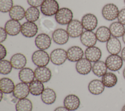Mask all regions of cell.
I'll use <instances>...</instances> for the list:
<instances>
[{
	"label": "cell",
	"mask_w": 125,
	"mask_h": 111,
	"mask_svg": "<svg viewBox=\"0 0 125 111\" xmlns=\"http://www.w3.org/2000/svg\"><path fill=\"white\" fill-rule=\"evenodd\" d=\"M63 105L70 111H75L80 107V98L75 94H68L63 100Z\"/></svg>",
	"instance_id": "9a60e30c"
},
{
	"label": "cell",
	"mask_w": 125,
	"mask_h": 111,
	"mask_svg": "<svg viewBox=\"0 0 125 111\" xmlns=\"http://www.w3.org/2000/svg\"><path fill=\"white\" fill-rule=\"evenodd\" d=\"M123 77L124 78V79H125V68L123 70Z\"/></svg>",
	"instance_id": "ee69618b"
},
{
	"label": "cell",
	"mask_w": 125,
	"mask_h": 111,
	"mask_svg": "<svg viewBox=\"0 0 125 111\" xmlns=\"http://www.w3.org/2000/svg\"><path fill=\"white\" fill-rule=\"evenodd\" d=\"M123 60L118 55H110L105 61L107 69L113 72L120 70L123 65Z\"/></svg>",
	"instance_id": "8992f818"
},
{
	"label": "cell",
	"mask_w": 125,
	"mask_h": 111,
	"mask_svg": "<svg viewBox=\"0 0 125 111\" xmlns=\"http://www.w3.org/2000/svg\"><path fill=\"white\" fill-rule=\"evenodd\" d=\"M81 21L83 29L86 31H93L96 29L98 23L96 16L91 13H87L83 15Z\"/></svg>",
	"instance_id": "ba28073f"
},
{
	"label": "cell",
	"mask_w": 125,
	"mask_h": 111,
	"mask_svg": "<svg viewBox=\"0 0 125 111\" xmlns=\"http://www.w3.org/2000/svg\"><path fill=\"white\" fill-rule=\"evenodd\" d=\"M10 61L13 68L21 70L25 67L27 63V59L23 54L16 53L11 56Z\"/></svg>",
	"instance_id": "44dd1931"
},
{
	"label": "cell",
	"mask_w": 125,
	"mask_h": 111,
	"mask_svg": "<svg viewBox=\"0 0 125 111\" xmlns=\"http://www.w3.org/2000/svg\"><path fill=\"white\" fill-rule=\"evenodd\" d=\"M0 60L4 59L7 55V50L6 48L1 43L0 45Z\"/></svg>",
	"instance_id": "f35d334b"
},
{
	"label": "cell",
	"mask_w": 125,
	"mask_h": 111,
	"mask_svg": "<svg viewBox=\"0 0 125 111\" xmlns=\"http://www.w3.org/2000/svg\"><path fill=\"white\" fill-rule=\"evenodd\" d=\"M75 68L77 72L80 74L86 75L92 70L91 62L86 58H83L76 63Z\"/></svg>",
	"instance_id": "ffe728a7"
},
{
	"label": "cell",
	"mask_w": 125,
	"mask_h": 111,
	"mask_svg": "<svg viewBox=\"0 0 125 111\" xmlns=\"http://www.w3.org/2000/svg\"><path fill=\"white\" fill-rule=\"evenodd\" d=\"M117 19L119 22L125 26V8L120 10Z\"/></svg>",
	"instance_id": "d590c367"
},
{
	"label": "cell",
	"mask_w": 125,
	"mask_h": 111,
	"mask_svg": "<svg viewBox=\"0 0 125 111\" xmlns=\"http://www.w3.org/2000/svg\"><path fill=\"white\" fill-rule=\"evenodd\" d=\"M13 7V0H0V11L5 13L9 12Z\"/></svg>",
	"instance_id": "e575fe53"
},
{
	"label": "cell",
	"mask_w": 125,
	"mask_h": 111,
	"mask_svg": "<svg viewBox=\"0 0 125 111\" xmlns=\"http://www.w3.org/2000/svg\"><path fill=\"white\" fill-rule=\"evenodd\" d=\"M83 27L81 21L74 19L67 26L66 31L69 36L72 38H77L81 36L83 32Z\"/></svg>",
	"instance_id": "5b68a950"
},
{
	"label": "cell",
	"mask_w": 125,
	"mask_h": 111,
	"mask_svg": "<svg viewBox=\"0 0 125 111\" xmlns=\"http://www.w3.org/2000/svg\"><path fill=\"white\" fill-rule=\"evenodd\" d=\"M85 58L91 62H96L101 59L102 53L101 49L96 46L87 47L84 51Z\"/></svg>",
	"instance_id": "ac0fdd59"
},
{
	"label": "cell",
	"mask_w": 125,
	"mask_h": 111,
	"mask_svg": "<svg viewBox=\"0 0 125 111\" xmlns=\"http://www.w3.org/2000/svg\"><path fill=\"white\" fill-rule=\"evenodd\" d=\"M50 59L53 64L61 65L67 59V51L62 48L55 49L51 52Z\"/></svg>",
	"instance_id": "52a82bcc"
},
{
	"label": "cell",
	"mask_w": 125,
	"mask_h": 111,
	"mask_svg": "<svg viewBox=\"0 0 125 111\" xmlns=\"http://www.w3.org/2000/svg\"><path fill=\"white\" fill-rule=\"evenodd\" d=\"M13 69L12 65L10 61L2 59L0 61V73L1 74L6 75L10 74Z\"/></svg>",
	"instance_id": "836d02e7"
},
{
	"label": "cell",
	"mask_w": 125,
	"mask_h": 111,
	"mask_svg": "<svg viewBox=\"0 0 125 111\" xmlns=\"http://www.w3.org/2000/svg\"><path fill=\"white\" fill-rule=\"evenodd\" d=\"M84 54L83 49L78 46H73L67 50V59L72 62H77L83 58Z\"/></svg>",
	"instance_id": "5bb4252c"
},
{
	"label": "cell",
	"mask_w": 125,
	"mask_h": 111,
	"mask_svg": "<svg viewBox=\"0 0 125 111\" xmlns=\"http://www.w3.org/2000/svg\"><path fill=\"white\" fill-rule=\"evenodd\" d=\"M19 78L21 82L30 84L34 80L35 73L33 70L28 67H24L20 70L19 73Z\"/></svg>",
	"instance_id": "7402d4cb"
},
{
	"label": "cell",
	"mask_w": 125,
	"mask_h": 111,
	"mask_svg": "<svg viewBox=\"0 0 125 111\" xmlns=\"http://www.w3.org/2000/svg\"><path fill=\"white\" fill-rule=\"evenodd\" d=\"M105 86L102 80L99 79H93L88 85L89 92L93 95H99L103 92Z\"/></svg>",
	"instance_id": "603a6c76"
},
{
	"label": "cell",
	"mask_w": 125,
	"mask_h": 111,
	"mask_svg": "<svg viewBox=\"0 0 125 111\" xmlns=\"http://www.w3.org/2000/svg\"><path fill=\"white\" fill-rule=\"evenodd\" d=\"M7 33L5 31L4 28L2 27H0V42L2 43L4 42L7 38Z\"/></svg>",
	"instance_id": "74e56055"
},
{
	"label": "cell",
	"mask_w": 125,
	"mask_h": 111,
	"mask_svg": "<svg viewBox=\"0 0 125 111\" xmlns=\"http://www.w3.org/2000/svg\"><path fill=\"white\" fill-rule=\"evenodd\" d=\"M73 14L71 9L66 7L60 8L55 15L56 22L61 25H68L72 20Z\"/></svg>",
	"instance_id": "6da1fadb"
},
{
	"label": "cell",
	"mask_w": 125,
	"mask_h": 111,
	"mask_svg": "<svg viewBox=\"0 0 125 111\" xmlns=\"http://www.w3.org/2000/svg\"><path fill=\"white\" fill-rule=\"evenodd\" d=\"M121 56L122 57L123 61L125 62V47H124L121 50Z\"/></svg>",
	"instance_id": "60d3db41"
},
{
	"label": "cell",
	"mask_w": 125,
	"mask_h": 111,
	"mask_svg": "<svg viewBox=\"0 0 125 111\" xmlns=\"http://www.w3.org/2000/svg\"><path fill=\"white\" fill-rule=\"evenodd\" d=\"M21 25L19 21L11 19L6 22L4 28L8 35L15 36L21 32Z\"/></svg>",
	"instance_id": "2e32d148"
},
{
	"label": "cell",
	"mask_w": 125,
	"mask_h": 111,
	"mask_svg": "<svg viewBox=\"0 0 125 111\" xmlns=\"http://www.w3.org/2000/svg\"><path fill=\"white\" fill-rule=\"evenodd\" d=\"M15 85L12 79L8 77H3L0 80V90L5 94L13 92Z\"/></svg>",
	"instance_id": "4316f807"
},
{
	"label": "cell",
	"mask_w": 125,
	"mask_h": 111,
	"mask_svg": "<svg viewBox=\"0 0 125 111\" xmlns=\"http://www.w3.org/2000/svg\"><path fill=\"white\" fill-rule=\"evenodd\" d=\"M3 92L1 91H0V101H1L2 98H3Z\"/></svg>",
	"instance_id": "b9f144b4"
},
{
	"label": "cell",
	"mask_w": 125,
	"mask_h": 111,
	"mask_svg": "<svg viewBox=\"0 0 125 111\" xmlns=\"http://www.w3.org/2000/svg\"><path fill=\"white\" fill-rule=\"evenodd\" d=\"M102 81L105 87L110 88L114 87L117 84L118 78L114 73L107 72L102 77Z\"/></svg>",
	"instance_id": "f1b7e54d"
},
{
	"label": "cell",
	"mask_w": 125,
	"mask_h": 111,
	"mask_svg": "<svg viewBox=\"0 0 125 111\" xmlns=\"http://www.w3.org/2000/svg\"><path fill=\"white\" fill-rule=\"evenodd\" d=\"M34 73L36 79L43 83L48 82L52 77L51 70L46 66L37 67L34 70Z\"/></svg>",
	"instance_id": "9c48e42d"
},
{
	"label": "cell",
	"mask_w": 125,
	"mask_h": 111,
	"mask_svg": "<svg viewBox=\"0 0 125 111\" xmlns=\"http://www.w3.org/2000/svg\"><path fill=\"white\" fill-rule=\"evenodd\" d=\"M97 40L101 42H106L111 37L109 28L105 26L99 27L95 32Z\"/></svg>",
	"instance_id": "d4e9b609"
},
{
	"label": "cell",
	"mask_w": 125,
	"mask_h": 111,
	"mask_svg": "<svg viewBox=\"0 0 125 111\" xmlns=\"http://www.w3.org/2000/svg\"><path fill=\"white\" fill-rule=\"evenodd\" d=\"M54 111H70L67 108H66L64 106H60L56 108Z\"/></svg>",
	"instance_id": "ab89813d"
},
{
	"label": "cell",
	"mask_w": 125,
	"mask_h": 111,
	"mask_svg": "<svg viewBox=\"0 0 125 111\" xmlns=\"http://www.w3.org/2000/svg\"><path fill=\"white\" fill-rule=\"evenodd\" d=\"M25 11L23 7L16 5L13 6L9 12V15L11 19L16 20H21L25 18Z\"/></svg>",
	"instance_id": "83f0119b"
},
{
	"label": "cell",
	"mask_w": 125,
	"mask_h": 111,
	"mask_svg": "<svg viewBox=\"0 0 125 111\" xmlns=\"http://www.w3.org/2000/svg\"><path fill=\"white\" fill-rule=\"evenodd\" d=\"M44 0H27L28 4L31 6L38 7L41 6Z\"/></svg>",
	"instance_id": "8d00e7d4"
},
{
	"label": "cell",
	"mask_w": 125,
	"mask_h": 111,
	"mask_svg": "<svg viewBox=\"0 0 125 111\" xmlns=\"http://www.w3.org/2000/svg\"><path fill=\"white\" fill-rule=\"evenodd\" d=\"M31 59L33 63L37 67L46 66L50 60L48 54L44 50L40 49L33 53Z\"/></svg>",
	"instance_id": "3957f363"
},
{
	"label": "cell",
	"mask_w": 125,
	"mask_h": 111,
	"mask_svg": "<svg viewBox=\"0 0 125 111\" xmlns=\"http://www.w3.org/2000/svg\"><path fill=\"white\" fill-rule=\"evenodd\" d=\"M59 9V4L56 0H44L40 7L42 13L48 17L55 15Z\"/></svg>",
	"instance_id": "7a4b0ae2"
},
{
	"label": "cell",
	"mask_w": 125,
	"mask_h": 111,
	"mask_svg": "<svg viewBox=\"0 0 125 111\" xmlns=\"http://www.w3.org/2000/svg\"><path fill=\"white\" fill-rule=\"evenodd\" d=\"M121 111H125V104L123 106V107L122 108V110H121Z\"/></svg>",
	"instance_id": "f6af8a7d"
},
{
	"label": "cell",
	"mask_w": 125,
	"mask_h": 111,
	"mask_svg": "<svg viewBox=\"0 0 125 111\" xmlns=\"http://www.w3.org/2000/svg\"><path fill=\"white\" fill-rule=\"evenodd\" d=\"M51 43V38L48 35L45 33L38 35L35 39V45L40 50L48 49L50 47Z\"/></svg>",
	"instance_id": "8fae6325"
},
{
	"label": "cell",
	"mask_w": 125,
	"mask_h": 111,
	"mask_svg": "<svg viewBox=\"0 0 125 111\" xmlns=\"http://www.w3.org/2000/svg\"><path fill=\"white\" fill-rule=\"evenodd\" d=\"M109 28L111 36L117 38L122 37L125 32V26L118 21L111 23Z\"/></svg>",
	"instance_id": "484cf974"
},
{
	"label": "cell",
	"mask_w": 125,
	"mask_h": 111,
	"mask_svg": "<svg viewBox=\"0 0 125 111\" xmlns=\"http://www.w3.org/2000/svg\"><path fill=\"white\" fill-rule=\"evenodd\" d=\"M122 40L123 41V42L125 44V32L122 37Z\"/></svg>",
	"instance_id": "7bdbcfd3"
},
{
	"label": "cell",
	"mask_w": 125,
	"mask_h": 111,
	"mask_svg": "<svg viewBox=\"0 0 125 111\" xmlns=\"http://www.w3.org/2000/svg\"><path fill=\"white\" fill-rule=\"evenodd\" d=\"M107 69L105 62L102 60H99L94 62L92 65V71L96 76L100 77H102L107 73Z\"/></svg>",
	"instance_id": "f546056e"
},
{
	"label": "cell",
	"mask_w": 125,
	"mask_h": 111,
	"mask_svg": "<svg viewBox=\"0 0 125 111\" xmlns=\"http://www.w3.org/2000/svg\"><path fill=\"white\" fill-rule=\"evenodd\" d=\"M40 16V12L37 7L30 6L25 11V18L28 21L35 22L39 19Z\"/></svg>",
	"instance_id": "1f68e13d"
},
{
	"label": "cell",
	"mask_w": 125,
	"mask_h": 111,
	"mask_svg": "<svg viewBox=\"0 0 125 111\" xmlns=\"http://www.w3.org/2000/svg\"><path fill=\"white\" fill-rule=\"evenodd\" d=\"M80 41L82 44L87 47L94 46L97 43L96 34L93 31H84L80 36Z\"/></svg>",
	"instance_id": "d6986e66"
},
{
	"label": "cell",
	"mask_w": 125,
	"mask_h": 111,
	"mask_svg": "<svg viewBox=\"0 0 125 111\" xmlns=\"http://www.w3.org/2000/svg\"><path fill=\"white\" fill-rule=\"evenodd\" d=\"M38 32V27L35 22L27 21L21 25V32L26 37H33L37 35Z\"/></svg>",
	"instance_id": "30bf717a"
},
{
	"label": "cell",
	"mask_w": 125,
	"mask_h": 111,
	"mask_svg": "<svg viewBox=\"0 0 125 111\" xmlns=\"http://www.w3.org/2000/svg\"><path fill=\"white\" fill-rule=\"evenodd\" d=\"M30 93L34 96H39L42 94L44 90V86L42 82L34 80L29 85Z\"/></svg>",
	"instance_id": "4dcf8cb0"
},
{
	"label": "cell",
	"mask_w": 125,
	"mask_h": 111,
	"mask_svg": "<svg viewBox=\"0 0 125 111\" xmlns=\"http://www.w3.org/2000/svg\"><path fill=\"white\" fill-rule=\"evenodd\" d=\"M106 47L110 55H118L122 50V45L120 40L113 36H111L106 42Z\"/></svg>",
	"instance_id": "e0dca14e"
},
{
	"label": "cell",
	"mask_w": 125,
	"mask_h": 111,
	"mask_svg": "<svg viewBox=\"0 0 125 111\" xmlns=\"http://www.w3.org/2000/svg\"><path fill=\"white\" fill-rule=\"evenodd\" d=\"M41 95L42 102L47 105L53 104L56 100L57 95L56 92L53 89L49 88L44 89Z\"/></svg>",
	"instance_id": "cb8c5ba5"
},
{
	"label": "cell",
	"mask_w": 125,
	"mask_h": 111,
	"mask_svg": "<svg viewBox=\"0 0 125 111\" xmlns=\"http://www.w3.org/2000/svg\"><path fill=\"white\" fill-rule=\"evenodd\" d=\"M52 37L53 40L55 43L62 45L68 42L69 36L66 30L62 28H58L54 31Z\"/></svg>",
	"instance_id": "7c38bea8"
},
{
	"label": "cell",
	"mask_w": 125,
	"mask_h": 111,
	"mask_svg": "<svg viewBox=\"0 0 125 111\" xmlns=\"http://www.w3.org/2000/svg\"><path fill=\"white\" fill-rule=\"evenodd\" d=\"M120 10L116 5L113 3H107L102 10V15L106 20L113 21L117 18Z\"/></svg>",
	"instance_id": "277c9868"
},
{
	"label": "cell",
	"mask_w": 125,
	"mask_h": 111,
	"mask_svg": "<svg viewBox=\"0 0 125 111\" xmlns=\"http://www.w3.org/2000/svg\"><path fill=\"white\" fill-rule=\"evenodd\" d=\"M16 111H32L33 104L30 100L28 98L19 99L16 104Z\"/></svg>",
	"instance_id": "d6a6232c"
},
{
	"label": "cell",
	"mask_w": 125,
	"mask_h": 111,
	"mask_svg": "<svg viewBox=\"0 0 125 111\" xmlns=\"http://www.w3.org/2000/svg\"><path fill=\"white\" fill-rule=\"evenodd\" d=\"M124 3L125 4V0H124Z\"/></svg>",
	"instance_id": "bcb514c9"
},
{
	"label": "cell",
	"mask_w": 125,
	"mask_h": 111,
	"mask_svg": "<svg viewBox=\"0 0 125 111\" xmlns=\"http://www.w3.org/2000/svg\"><path fill=\"white\" fill-rule=\"evenodd\" d=\"M29 93V85L26 83L21 82L15 85L13 92V95L16 98L21 99L26 98Z\"/></svg>",
	"instance_id": "4fadbf2b"
}]
</instances>
